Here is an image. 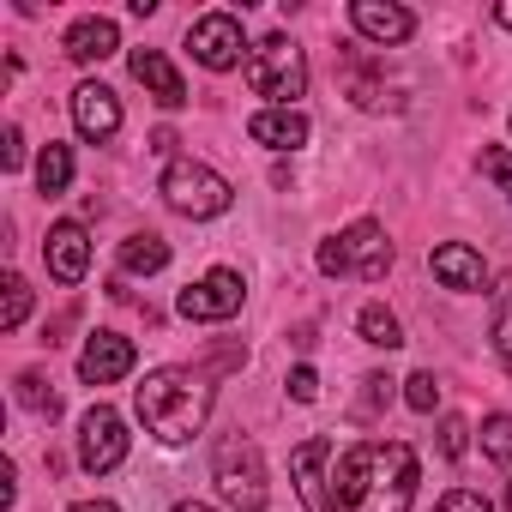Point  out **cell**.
Here are the masks:
<instances>
[{"instance_id":"1","label":"cell","mask_w":512,"mask_h":512,"mask_svg":"<svg viewBox=\"0 0 512 512\" xmlns=\"http://www.w3.org/2000/svg\"><path fill=\"white\" fill-rule=\"evenodd\" d=\"M290 470L308 512H410L416 500V452L404 440H362L338 452V440L314 434L290 452Z\"/></svg>"},{"instance_id":"2","label":"cell","mask_w":512,"mask_h":512,"mask_svg":"<svg viewBox=\"0 0 512 512\" xmlns=\"http://www.w3.org/2000/svg\"><path fill=\"white\" fill-rule=\"evenodd\" d=\"M133 404H139L145 434H157L163 446H181L211 416V380L193 374V368H151L145 386L133 392Z\"/></svg>"},{"instance_id":"3","label":"cell","mask_w":512,"mask_h":512,"mask_svg":"<svg viewBox=\"0 0 512 512\" xmlns=\"http://www.w3.org/2000/svg\"><path fill=\"white\" fill-rule=\"evenodd\" d=\"M211 482H217V494H223L235 512H266V500H272V488H266V458H260V446H253L241 428L217 440V452H211Z\"/></svg>"},{"instance_id":"4","label":"cell","mask_w":512,"mask_h":512,"mask_svg":"<svg viewBox=\"0 0 512 512\" xmlns=\"http://www.w3.org/2000/svg\"><path fill=\"white\" fill-rule=\"evenodd\" d=\"M320 272H326V278L380 284V278L392 272V241H386V229H380L374 217H362V223H350L344 235L320 241Z\"/></svg>"},{"instance_id":"5","label":"cell","mask_w":512,"mask_h":512,"mask_svg":"<svg viewBox=\"0 0 512 512\" xmlns=\"http://www.w3.org/2000/svg\"><path fill=\"white\" fill-rule=\"evenodd\" d=\"M247 85L253 97H266L272 109H296V97L308 91V55L290 37H266L247 55Z\"/></svg>"},{"instance_id":"6","label":"cell","mask_w":512,"mask_h":512,"mask_svg":"<svg viewBox=\"0 0 512 512\" xmlns=\"http://www.w3.org/2000/svg\"><path fill=\"white\" fill-rule=\"evenodd\" d=\"M163 199H169V211H181V217H223V211L235 205V187H229L211 163L175 157V163L163 169Z\"/></svg>"},{"instance_id":"7","label":"cell","mask_w":512,"mask_h":512,"mask_svg":"<svg viewBox=\"0 0 512 512\" xmlns=\"http://www.w3.org/2000/svg\"><path fill=\"white\" fill-rule=\"evenodd\" d=\"M241 302H247V284H241V272L217 266V272H205L199 284H187V290L175 296V314L205 326V320H235V314H241Z\"/></svg>"},{"instance_id":"8","label":"cell","mask_w":512,"mask_h":512,"mask_svg":"<svg viewBox=\"0 0 512 512\" xmlns=\"http://www.w3.org/2000/svg\"><path fill=\"white\" fill-rule=\"evenodd\" d=\"M187 49H193V61H199V67H211V73L241 67V49H247L241 19H235V13H205V19H193Z\"/></svg>"},{"instance_id":"9","label":"cell","mask_w":512,"mask_h":512,"mask_svg":"<svg viewBox=\"0 0 512 512\" xmlns=\"http://www.w3.org/2000/svg\"><path fill=\"white\" fill-rule=\"evenodd\" d=\"M121 458H127V422H121L109 404H91L85 422H79V464H85L91 476H103V470H115Z\"/></svg>"},{"instance_id":"10","label":"cell","mask_w":512,"mask_h":512,"mask_svg":"<svg viewBox=\"0 0 512 512\" xmlns=\"http://www.w3.org/2000/svg\"><path fill=\"white\" fill-rule=\"evenodd\" d=\"M133 362H139L133 338H121V332H91L85 350H79V380H91V386H115V380L133 374Z\"/></svg>"},{"instance_id":"11","label":"cell","mask_w":512,"mask_h":512,"mask_svg":"<svg viewBox=\"0 0 512 512\" xmlns=\"http://www.w3.org/2000/svg\"><path fill=\"white\" fill-rule=\"evenodd\" d=\"M73 127H79V139L109 145L121 133V97L109 85H79L73 91Z\"/></svg>"},{"instance_id":"12","label":"cell","mask_w":512,"mask_h":512,"mask_svg":"<svg viewBox=\"0 0 512 512\" xmlns=\"http://www.w3.org/2000/svg\"><path fill=\"white\" fill-rule=\"evenodd\" d=\"M43 260H49L55 284H79L91 272V235H85V223H55L49 241H43Z\"/></svg>"},{"instance_id":"13","label":"cell","mask_w":512,"mask_h":512,"mask_svg":"<svg viewBox=\"0 0 512 512\" xmlns=\"http://www.w3.org/2000/svg\"><path fill=\"white\" fill-rule=\"evenodd\" d=\"M350 25H356L368 43H380V49H398V43L416 37V19L398 7V0H356V7H350Z\"/></svg>"},{"instance_id":"14","label":"cell","mask_w":512,"mask_h":512,"mask_svg":"<svg viewBox=\"0 0 512 512\" xmlns=\"http://www.w3.org/2000/svg\"><path fill=\"white\" fill-rule=\"evenodd\" d=\"M428 266H434V278H440L446 290H464V296L488 290V266H482V253H476L470 241H446V247H434V253H428Z\"/></svg>"},{"instance_id":"15","label":"cell","mask_w":512,"mask_h":512,"mask_svg":"<svg viewBox=\"0 0 512 512\" xmlns=\"http://www.w3.org/2000/svg\"><path fill=\"white\" fill-rule=\"evenodd\" d=\"M247 139L266 151H302L308 145V115L302 109H260L247 121Z\"/></svg>"},{"instance_id":"16","label":"cell","mask_w":512,"mask_h":512,"mask_svg":"<svg viewBox=\"0 0 512 512\" xmlns=\"http://www.w3.org/2000/svg\"><path fill=\"white\" fill-rule=\"evenodd\" d=\"M133 79H139L163 109H181V103H187V85H181V73L163 61V49H133Z\"/></svg>"},{"instance_id":"17","label":"cell","mask_w":512,"mask_h":512,"mask_svg":"<svg viewBox=\"0 0 512 512\" xmlns=\"http://www.w3.org/2000/svg\"><path fill=\"white\" fill-rule=\"evenodd\" d=\"M121 49V31H115V19H79L73 31H67V55L79 61V67H91V61H109Z\"/></svg>"},{"instance_id":"18","label":"cell","mask_w":512,"mask_h":512,"mask_svg":"<svg viewBox=\"0 0 512 512\" xmlns=\"http://www.w3.org/2000/svg\"><path fill=\"white\" fill-rule=\"evenodd\" d=\"M169 266V241L163 235H127L121 241V272H133V278H151V272H163Z\"/></svg>"},{"instance_id":"19","label":"cell","mask_w":512,"mask_h":512,"mask_svg":"<svg viewBox=\"0 0 512 512\" xmlns=\"http://www.w3.org/2000/svg\"><path fill=\"white\" fill-rule=\"evenodd\" d=\"M67 181H73V145L49 139V145H43V157H37V187H43V199L67 193Z\"/></svg>"},{"instance_id":"20","label":"cell","mask_w":512,"mask_h":512,"mask_svg":"<svg viewBox=\"0 0 512 512\" xmlns=\"http://www.w3.org/2000/svg\"><path fill=\"white\" fill-rule=\"evenodd\" d=\"M356 332H362V344H374V350H398V344H404L398 314H392V308H380V302H368V308L356 314Z\"/></svg>"},{"instance_id":"21","label":"cell","mask_w":512,"mask_h":512,"mask_svg":"<svg viewBox=\"0 0 512 512\" xmlns=\"http://www.w3.org/2000/svg\"><path fill=\"white\" fill-rule=\"evenodd\" d=\"M488 338H494V356L512 368V284L494 290V326H488Z\"/></svg>"},{"instance_id":"22","label":"cell","mask_w":512,"mask_h":512,"mask_svg":"<svg viewBox=\"0 0 512 512\" xmlns=\"http://www.w3.org/2000/svg\"><path fill=\"white\" fill-rule=\"evenodd\" d=\"M0 290H7V302H0V326L19 332V326H25V314H31V284H25L19 272H7V284H0Z\"/></svg>"},{"instance_id":"23","label":"cell","mask_w":512,"mask_h":512,"mask_svg":"<svg viewBox=\"0 0 512 512\" xmlns=\"http://www.w3.org/2000/svg\"><path fill=\"white\" fill-rule=\"evenodd\" d=\"M19 404H25V410H37V416H49V422L61 416V398L49 392V380H43V374H19Z\"/></svg>"},{"instance_id":"24","label":"cell","mask_w":512,"mask_h":512,"mask_svg":"<svg viewBox=\"0 0 512 512\" xmlns=\"http://www.w3.org/2000/svg\"><path fill=\"white\" fill-rule=\"evenodd\" d=\"M482 452L512 470V416H488V422H482Z\"/></svg>"},{"instance_id":"25","label":"cell","mask_w":512,"mask_h":512,"mask_svg":"<svg viewBox=\"0 0 512 512\" xmlns=\"http://www.w3.org/2000/svg\"><path fill=\"white\" fill-rule=\"evenodd\" d=\"M404 404H410L416 416H434V404H440V380H434V374H410V380H404Z\"/></svg>"},{"instance_id":"26","label":"cell","mask_w":512,"mask_h":512,"mask_svg":"<svg viewBox=\"0 0 512 512\" xmlns=\"http://www.w3.org/2000/svg\"><path fill=\"white\" fill-rule=\"evenodd\" d=\"M482 175H488V181H494V187H500V193L512 199V151L488 145V151H482Z\"/></svg>"},{"instance_id":"27","label":"cell","mask_w":512,"mask_h":512,"mask_svg":"<svg viewBox=\"0 0 512 512\" xmlns=\"http://www.w3.org/2000/svg\"><path fill=\"white\" fill-rule=\"evenodd\" d=\"M440 452H446V458H464V452H470V422H464V416H446V422H440Z\"/></svg>"},{"instance_id":"28","label":"cell","mask_w":512,"mask_h":512,"mask_svg":"<svg viewBox=\"0 0 512 512\" xmlns=\"http://www.w3.org/2000/svg\"><path fill=\"white\" fill-rule=\"evenodd\" d=\"M440 512H494V506H488L476 488H452V494L440 500Z\"/></svg>"},{"instance_id":"29","label":"cell","mask_w":512,"mask_h":512,"mask_svg":"<svg viewBox=\"0 0 512 512\" xmlns=\"http://www.w3.org/2000/svg\"><path fill=\"white\" fill-rule=\"evenodd\" d=\"M19 163H25V133L7 127V133H0V169H19Z\"/></svg>"},{"instance_id":"30","label":"cell","mask_w":512,"mask_h":512,"mask_svg":"<svg viewBox=\"0 0 512 512\" xmlns=\"http://www.w3.org/2000/svg\"><path fill=\"white\" fill-rule=\"evenodd\" d=\"M290 398H296V404H314V398H320V374H314V368H296V374H290Z\"/></svg>"},{"instance_id":"31","label":"cell","mask_w":512,"mask_h":512,"mask_svg":"<svg viewBox=\"0 0 512 512\" xmlns=\"http://www.w3.org/2000/svg\"><path fill=\"white\" fill-rule=\"evenodd\" d=\"M151 151H163V157H169V151H175V133H169V127H157V133H151Z\"/></svg>"},{"instance_id":"32","label":"cell","mask_w":512,"mask_h":512,"mask_svg":"<svg viewBox=\"0 0 512 512\" xmlns=\"http://www.w3.org/2000/svg\"><path fill=\"white\" fill-rule=\"evenodd\" d=\"M67 512H121L115 500H79V506H67Z\"/></svg>"},{"instance_id":"33","label":"cell","mask_w":512,"mask_h":512,"mask_svg":"<svg viewBox=\"0 0 512 512\" xmlns=\"http://www.w3.org/2000/svg\"><path fill=\"white\" fill-rule=\"evenodd\" d=\"M494 19H500V25L512 31V0H500V7H494Z\"/></svg>"},{"instance_id":"34","label":"cell","mask_w":512,"mask_h":512,"mask_svg":"<svg viewBox=\"0 0 512 512\" xmlns=\"http://www.w3.org/2000/svg\"><path fill=\"white\" fill-rule=\"evenodd\" d=\"M175 512H211V506H199V500H181V506H175Z\"/></svg>"},{"instance_id":"35","label":"cell","mask_w":512,"mask_h":512,"mask_svg":"<svg viewBox=\"0 0 512 512\" xmlns=\"http://www.w3.org/2000/svg\"><path fill=\"white\" fill-rule=\"evenodd\" d=\"M506 506H512V482H506Z\"/></svg>"}]
</instances>
